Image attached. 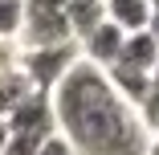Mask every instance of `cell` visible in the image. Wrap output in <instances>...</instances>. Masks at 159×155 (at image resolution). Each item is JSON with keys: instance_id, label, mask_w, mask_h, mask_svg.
<instances>
[{"instance_id": "15", "label": "cell", "mask_w": 159, "mask_h": 155, "mask_svg": "<svg viewBox=\"0 0 159 155\" xmlns=\"http://www.w3.org/2000/svg\"><path fill=\"white\" fill-rule=\"evenodd\" d=\"M151 90L159 94V61H155V70H151Z\"/></svg>"}, {"instance_id": "17", "label": "cell", "mask_w": 159, "mask_h": 155, "mask_svg": "<svg viewBox=\"0 0 159 155\" xmlns=\"http://www.w3.org/2000/svg\"><path fill=\"white\" fill-rule=\"evenodd\" d=\"M4 139H8V131H4V122H0V147H4Z\"/></svg>"}, {"instance_id": "12", "label": "cell", "mask_w": 159, "mask_h": 155, "mask_svg": "<svg viewBox=\"0 0 159 155\" xmlns=\"http://www.w3.org/2000/svg\"><path fill=\"white\" fill-rule=\"evenodd\" d=\"M16 61H20V49H16V41H0V74L16 70Z\"/></svg>"}, {"instance_id": "1", "label": "cell", "mask_w": 159, "mask_h": 155, "mask_svg": "<svg viewBox=\"0 0 159 155\" xmlns=\"http://www.w3.org/2000/svg\"><path fill=\"white\" fill-rule=\"evenodd\" d=\"M57 135L74 155H147L151 131L131 102L114 94L106 74L90 61H74L70 74L49 90Z\"/></svg>"}, {"instance_id": "9", "label": "cell", "mask_w": 159, "mask_h": 155, "mask_svg": "<svg viewBox=\"0 0 159 155\" xmlns=\"http://www.w3.org/2000/svg\"><path fill=\"white\" fill-rule=\"evenodd\" d=\"M29 94H33V86H29V78L20 70H8V74H0V122H4L12 114L16 102H25Z\"/></svg>"}, {"instance_id": "8", "label": "cell", "mask_w": 159, "mask_h": 155, "mask_svg": "<svg viewBox=\"0 0 159 155\" xmlns=\"http://www.w3.org/2000/svg\"><path fill=\"white\" fill-rule=\"evenodd\" d=\"M106 0H66V16H70V33L74 41H82L94 25H102L106 21Z\"/></svg>"}, {"instance_id": "10", "label": "cell", "mask_w": 159, "mask_h": 155, "mask_svg": "<svg viewBox=\"0 0 159 155\" xmlns=\"http://www.w3.org/2000/svg\"><path fill=\"white\" fill-rule=\"evenodd\" d=\"M25 21V0H0V41H16Z\"/></svg>"}, {"instance_id": "16", "label": "cell", "mask_w": 159, "mask_h": 155, "mask_svg": "<svg viewBox=\"0 0 159 155\" xmlns=\"http://www.w3.org/2000/svg\"><path fill=\"white\" fill-rule=\"evenodd\" d=\"M147 155H159V135H151V143H147Z\"/></svg>"}, {"instance_id": "11", "label": "cell", "mask_w": 159, "mask_h": 155, "mask_svg": "<svg viewBox=\"0 0 159 155\" xmlns=\"http://www.w3.org/2000/svg\"><path fill=\"white\" fill-rule=\"evenodd\" d=\"M41 143H45L41 135H12V131H8V139H4V147H0V155H37Z\"/></svg>"}, {"instance_id": "13", "label": "cell", "mask_w": 159, "mask_h": 155, "mask_svg": "<svg viewBox=\"0 0 159 155\" xmlns=\"http://www.w3.org/2000/svg\"><path fill=\"white\" fill-rule=\"evenodd\" d=\"M37 155H74V151H70V143L61 139V135H49V139L37 147Z\"/></svg>"}, {"instance_id": "4", "label": "cell", "mask_w": 159, "mask_h": 155, "mask_svg": "<svg viewBox=\"0 0 159 155\" xmlns=\"http://www.w3.org/2000/svg\"><path fill=\"white\" fill-rule=\"evenodd\" d=\"M4 131H12V135H41V139L57 135V122H53V102H49V94L33 90V94H29L25 102H16V106H12V114L4 118Z\"/></svg>"}, {"instance_id": "18", "label": "cell", "mask_w": 159, "mask_h": 155, "mask_svg": "<svg viewBox=\"0 0 159 155\" xmlns=\"http://www.w3.org/2000/svg\"><path fill=\"white\" fill-rule=\"evenodd\" d=\"M151 4H159V0H151Z\"/></svg>"}, {"instance_id": "14", "label": "cell", "mask_w": 159, "mask_h": 155, "mask_svg": "<svg viewBox=\"0 0 159 155\" xmlns=\"http://www.w3.org/2000/svg\"><path fill=\"white\" fill-rule=\"evenodd\" d=\"M147 33L155 37V45H159V4H155V12H151V25H147Z\"/></svg>"}, {"instance_id": "7", "label": "cell", "mask_w": 159, "mask_h": 155, "mask_svg": "<svg viewBox=\"0 0 159 155\" xmlns=\"http://www.w3.org/2000/svg\"><path fill=\"white\" fill-rule=\"evenodd\" d=\"M155 61H159V45H155V37L143 29V33H126L122 53H118V61H114V66H126V70L151 74V70H155Z\"/></svg>"}, {"instance_id": "5", "label": "cell", "mask_w": 159, "mask_h": 155, "mask_svg": "<svg viewBox=\"0 0 159 155\" xmlns=\"http://www.w3.org/2000/svg\"><path fill=\"white\" fill-rule=\"evenodd\" d=\"M122 41H126L122 29H114L110 21H102V25H94L90 33L78 41V53H82V61H90V66L110 70L118 61V53H122Z\"/></svg>"}, {"instance_id": "3", "label": "cell", "mask_w": 159, "mask_h": 155, "mask_svg": "<svg viewBox=\"0 0 159 155\" xmlns=\"http://www.w3.org/2000/svg\"><path fill=\"white\" fill-rule=\"evenodd\" d=\"M78 41H66V45H45V49H20V61L16 70L29 78V86L49 94V90L70 74V66L78 61Z\"/></svg>"}, {"instance_id": "19", "label": "cell", "mask_w": 159, "mask_h": 155, "mask_svg": "<svg viewBox=\"0 0 159 155\" xmlns=\"http://www.w3.org/2000/svg\"><path fill=\"white\" fill-rule=\"evenodd\" d=\"M155 135H159V131H155Z\"/></svg>"}, {"instance_id": "2", "label": "cell", "mask_w": 159, "mask_h": 155, "mask_svg": "<svg viewBox=\"0 0 159 155\" xmlns=\"http://www.w3.org/2000/svg\"><path fill=\"white\" fill-rule=\"evenodd\" d=\"M66 41H74L66 0H25L16 49H45V45H66Z\"/></svg>"}, {"instance_id": "6", "label": "cell", "mask_w": 159, "mask_h": 155, "mask_svg": "<svg viewBox=\"0 0 159 155\" xmlns=\"http://www.w3.org/2000/svg\"><path fill=\"white\" fill-rule=\"evenodd\" d=\"M102 8H106V21L122 33H143L151 25V12H155L151 0H106Z\"/></svg>"}]
</instances>
